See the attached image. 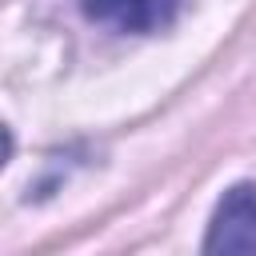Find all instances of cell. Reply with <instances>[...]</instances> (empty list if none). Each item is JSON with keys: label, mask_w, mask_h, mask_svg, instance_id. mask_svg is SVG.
Instances as JSON below:
<instances>
[{"label": "cell", "mask_w": 256, "mask_h": 256, "mask_svg": "<svg viewBox=\"0 0 256 256\" xmlns=\"http://www.w3.org/2000/svg\"><path fill=\"white\" fill-rule=\"evenodd\" d=\"M80 8L92 24L144 36L168 28L180 12V0H80Z\"/></svg>", "instance_id": "obj_2"}, {"label": "cell", "mask_w": 256, "mask_h": 256, "mask_svg": "<svg viewBox=\"0 0 256 256\" xmlns=\"http://www.w3.org/2000/svg\"><path fill=\"white\" fill-rule=\"evenodd\" d=\"M204 252H256V184H232L216 204Z\"/></svg>", "instance_id": "obj_1"}]
</instances>
